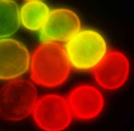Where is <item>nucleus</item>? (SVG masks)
I'll return each mask as SVG.
<instances>
[{"instance_id":"f257e3e1","label":"nucleus","mask_w":134,"mask_h":131,"mask_svg":"<svg viewBox=\"0 0 134 131\" xmlns=\"http://www.w3.org/2000/svg\"><path fill=\"white\" fill-rule=\"evenodd\" d=\"M70 67L63 47L57 43L45 42L32 55L31 78L36 83L43 86H57L67 79Z\"/></svg>"},{"instance_id":"f03ea898","label":"nucleus","mask_w":134,"mask_h":131,"mask_svg":"<svg viewBox=\"0 0 134 131\" xmlns=\"http://www.w3.org/2000/svg\"><path fill=\"white\" fill-rule=\"evenodd\" d=\"M63 48L71 67L81 71H94L109 52L104 36L91 28H81Z\"/></svg>"},{"instance_id":"7ed1b4c3","label":"nucleus","mask_w":134,"mask_h":131,"mask_svg":"<svg viewBox=\"0 0 134 131\" xmlns=\"http://www.w3.org/2000/svg\"><path fill=\"white\" fill-rule=\"evenodd\" d=\"M37 97L35 87L30 82L24 80L10 82L0 90V117L12 121L26 118L34 110Z\"/></svg>"},{"instance_id":"20e7f679","label":"nucleus","mask_w":134,"mask_h":131,"mask_svg":"<svg viewBox=\"0 0 134 131\" xmlns=\"http://www.w3.org/2000/svg\"><path fill=\"white\" fill-rule=\"evenodd\" d=\"M33 111L37 124L46 130H63L71 121L72 113L68 101L56 94L43 96L37 102Z\"/></svg>"},{"instance_id":"39448f33","label":"nucleus","mask_w":134,"mask_h":131,"mask_svg":"<svg viewBox=\"0 0 134 131\" xmlns=\"http://www.w3.org/2000/svg\"><path fill=\"white\" fill-rule=\"evenodd\" d=\"M80 19L74 11L58 8L49 13L41 28V38L45 42H66L81 28Z\"/></svg>"},{"instance_id":"423d86ee","label":"nucleus","mask_w":134,"mask_h":131,"mask_svg":"<svg viewBox=\"0 0 134 131\" xmlns=\"http://www.w3.org/2000/svg\"><path fill=\"white\" fill-rule=\"evenodd\" d=\"M29 52L23 44L15 40L0 39V80L19 77L27 71L30 64Z\"/></svg>"},{"instance_id":"0eeeda50","label":"nucleus","mask_w":134,"mask_h":131,"mask_svg":"<svg viewBox=\"0 0 134 131\" xmlns=\"http://www.w3.org/2000/svg\"><path fill=\"white\" fill-rule=\"evenodd\" d=\"M129 71L127 59L117 51L109 52L93 71L98 84L108 90H114L122 85L127 78Z\"/></svg>"},{"instance_id":"6e6552de","label":"nucleus","mask_w":134,"mask_h":131,"mask_svg":"<svg viewBox=\"0 0 134 131\" xmlns=\"http://www.w3.org/2000/svg\"><path fill=\"white\" fill-rule=\"evenodd\" d=\"M72 113L81 119L95 117L102 110V95L96 88L88 85L80 86L70 93L68 101Z\"/></svg>"},{"instance_id":"1a4fd4ad","label":"nucleus","mask_w":134,"mask_h":131,"mask_svg":"<svg viewBox=\"0 0 134 131\" xmlns=\"http://www.w3.org/2000/svg\"><path fill=\"white\" fill-rule=\"evenodd\" d=\"M50 12L49 7L44 2L27 1L19 11L20 23L26 29L36 31L41 29Z\"/></svg>"},{"instance_id":"9d476101","label":"nucleus","mask_w":134,"mask_h":131,"mask_svg":"<svg viewBox=\"0 0 134 131\" xmlns=\"http://www.w3.org/2000/svg\"><path fill=\"white\" fill-rule=\"evenodd\" d=\"M20 21L16 3L0 0V39L7 38L19 29Z\"/></svg>"}]
</instances>
